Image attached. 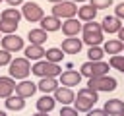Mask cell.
Listing matches in <instances>:
<instances>
[{
    "mask_svg": "<svg viewBox=\"0 0 124 116\" xmlns=\"http://www.w3.org/2000/svg\"><path fill=\"white\" fill-rule=\"evenodd\" d=\"M120 27H122V23H120V19L116 15H107L103 19V23H101V29L107 31V33H118Z\"/></svg>",
    "mask_w": 124,
    "mask_h": 116,
    "instance_id": "cell-11",
    "label": "cell"
},
{
    "mask_svg": "<svg viewBox=\"0 0 124 116\" xmlns=\"http://www.w3.org/2000/svg\"><path fill=\"white\" fill-rule=\"evenodd\" d=\"M12 62V54L8 52V50H0V66H4V64H10Z\"/></svg>",
    "mask_w": 124,
    "mask_h": 116,
    "instance_id": "cell-32",
    "label": "cell"
},
{
    "mask_svg": "<svg viewBox=\"0 0 124 116\" xmlns=\"http://www.w3.org/2000/svg\"><path fill=\"white\" fill-rule=\"evenodd\" d=\"M6 2H8V4H10V6H16V4H21V2H23V0H6Z\"/></svg>",
    "mask_w": 124,
    "mask_h": 116,
    "instance_id": "cell-36",
    "label": "cell"
},
{
    "mask_svg": "<svg viewBox=\"0 0 124 116\" xmlns=\"http://www.w3.org/2000/svg\"><path fill=\"white\" fill-rule=\"evenodd\" d=\"M114 10H116V17H118V19H124V2H120Z\"/></svg>",
    "mask_w": 124,
    "mask_h": 116,
    "instance_id": "cell-34",
    "label": "cell"
},
{
    "mask_svg": "<svg viewBox=\"0 0 124 116\" xmlns=\"http://www.w3.org/2000/svg\"><path fill=\"white\" fill-rule=\"evenodd\" d=\"M29 41H31V44H43L46 41V31H43V29H31L29 31Z\"/></svg>",
    "mask_w": 124,
    "mask_h": 116,
    "instance_id": "cell-24",
    "label": "cell"
},
{
    "mask_svg": "<svg viewBox=\"0 0 124 116\" xmlns=\"http://www.w3.org/2000/svg\"><path fill=\"white\" fill-rule=\"evenodd\" d=\"M21 14L29 19V21H41L45 15H43V8L37 4V2H25L23 8H21Z\"/></svg>",
    "mask_w": 124,
    "mask_h": 116,
    "instance_id": "cell-8",
    "label": "cell"
},
{
    "mask_svg": "<svg viewBox=\"0 0 124 116\" xmlns=\"http://www.w3.org/2000/svg\"><path fill=\"white\" fill-rule=\"evenodd\" d=\"M110 66L116 68V70H120V72H124V56H120V54L110 56Z\"/></svg>",
    "mask_w": 124,
    "mask_h": 116,
    "instance_id": "cell-30",
    "label": "cell"
},
{
    "mask_svg": "<svg viewBox=\"0 0 124 116\" xmlns=\"http://www.w3.org/2000/svg\"><path fill=\"white\" fill-rule=\"evenodd\" d=\"M87 116H107V112L103 108H93V110L87 112Z\"/></svg>",
    "mask_w": 124,
    "mask_h": 116,
    "instance_id": "cell-35",
    "label": "cell"
},
{
    "mask_svg": "<svg viewBox=\"0 0 124 116\" xmlns=\"http://www.w3.org/2000/svg\"><path fill=\"white\" fill-rule=\"evenodd\" d=\"M103 48L101 46H91L89 48V52H87V56H89V60L91 62H101V58H103Z\"/></svg>",
    "mask_w": 124,
    "mask_h": 116,
    "instance_id": "cell-29",
    "label": "cell"
},
{
    "mask_svg": "<svg viewBox=\"0 0 124 116\" xmlns=\"http://www.w3.org/2000/svg\"><path fill=\"white\" fill-rule=\"evenodd\" d=\"M45 52H46V50H45L41 44H29V46L25 48V58H27V60H29V58H31V60H39V58L45 56Z\"/></svg>",
    "mask_w": 124,
    "mask_h": 116,
    "instance_id": "cell-20",
    "label": "cell"
},
{
    "mask_svg": "<svg viewBox=\"0 0 124 116\" xmlns=\"http://www.w3.org/2000/svg\"><path fill=\"white\" fill-rule=\"evenodd\" d=\"M81 50V41L76 39V37H68L62 41V52L66 54H78Z\"/></svg>",
    "mask_w": 124,
    "mask_h": 116,
    "instance_id": "cell-12",
    "label": "cell"
},
{
    "mask_svg": "<svg viewBox=\"0 0 124 116\" xmlns=\"http://www.w3.org/2000/svg\"><path fill=\"white\" fill-rule=\"evenodd\" d=\"M107 72H108V64L107 62H85V64H81V75H85V77H99V75H107Z\"/></svg>",
    "mask_w": 124,
    "mask_h": 116,
    "instance_id": "cell-4",
    "label": "cell"
},
{
    "mask_svg": "<svg viewBox=\"0 0 124 116\" xmlns=\"http://www.w3.org/2000/svg\"><path fill=\"white\" fill-rule=\"evenodd\" d=\"M37 108H39V112H50L54 108V99L48 97V95H43L37 101Z\"/></svg>",
    "mask_w": 124,
    "mask_h": 116,
    "instance_id": "cell-23",
    "label": "cell"
},
{
    "mask_svg": "<svg viewBox=\"0 0 124 116\" xmlns=\"http://www.w3.org/2000/svg\"><path fill=\"white\" fill-rule=\"evenodd\" d=\"M79 81H81V73L76 72V70H66L64 73H60V83L66 85V87L79 85Z\"/></svg>",
    "mask_w": 124,
    "mask_h": 116,
    "instance_id": "cell-10",
    "label": "cell"
},
{
    "mask_svg": "<svg viewBox=\"0 0 124 116\" xmlns=\"http://www.w3.org/2000/svg\"><path fill=\"white\" fill-rule=\"evenodd\" d=\"M17 29V21H10V19H0V31H4V33H14Z\"/></svg>",
    "mask_w": 124,
    "mask_h": 116,
    "instance_id": "cell-28",
    "label": "cell"
},
{
    "mask_svg": "<svg viewBox=\"0 0 124 116\" xmlns=\"http://www.w3.org/2000/svg\"><path fill=\"white\" fill-rule=\"evenodd\" d=\"M95 102H97V91H93V89H89V87L79 89V91H78V99H74L76 110H83V112H89Z\"/></svg>",
    "mask_w": 124,
    "mask_h": 116,
    "instance_id": "cell-1",
    "label": "cell"
},
{
    "mask_svg": "<svg viewBox=\"0 0 124 116\" xmlns=\"http://www.w3.org/2000/svg\"><path fill=\"white\" fill-rule=\"evenodd\" d=\"M107 114H110V116H118V114H122L124 112V102L120 101V99H110V101H107L105 102V108H103Z\"/></svg>",
    "mask_w": 124,
    "mask_h": 116,
    "instance_id": "cell-16",
    "label": "cell"
},
{
    "mask_svg": "<svg viewBox=\"0 0 124 116\" xmlns=\"http://www.w3.org/2000/svg\"><path fill=\"white\" fill-rule=\"evenodd\" d=\"M118 39H122V43H124V27H120V31H118Z\"/></svg>",
    "mask_w": 124,
    "mask_h": 116,
    "instance_id": "cell-37",
    "label": "cell"
},
{
    "mask_svg": "<svg viewBox=\"0 0 124 116\" xmlns=\"http://www.w3.org/2000/svg\"><path fill=\"white\" fill-rule=\"evenodd\" d=\"M31 72L37 73V75H41V77H56V75L62 73L60 66L54 64V62H48V60H39V62H35V66L31 68Z\"/></svg>",
    "mask_w": 124,
    "mask_h": 116,
    "instance_id": "cell-3",
    "label": "cell"
},
{
    "mask_svg": "<svg viewBox=\"0 0 124 116\" xmlns=\"http://www.w3.org/2000/svg\"><path fill=\"white\" fill-rule=\"evenodd\" d=\"M37 87L46 95V93H50V91H56V89H58V83H56L54 77H41V81L37 83Z\"/></svg>",
    "mask_w": 124,
    "mask_h": 116,
    "instance_id": "cell-21",
    "label": "cell"
},
{
    "mask_svg": "<svg viewBox=\"0 0 124 116\" xmlns=\"http://www.w3.org/2000/svg\"><path fill=\"white\" fill-rule=\"evenodd\" d=\"M78 15H79V19H83V21H93L95 15H97V10H95L91 4H85V6L78 8Z\"/></svg>",
    "mask_w": 124,
    "mask_h": 116,
    "instance_id": "cell-19",
    "label": "cell"
},
{
    "mask_svg": "<svg viewBox=\"0 0 124 116\" xmlns=\"http://www.w3.org/2000/svg\"><path fill=\"white\" fill-rule=\"evenodd\" d=\"M35 89H37V83H33V81H21V83H16V95H19V97H31L33 93H35Z\"/></svg>",
    "mask_w": 124,
    "mask_h": 116,
    "instance_id": "cell-14",
    "label": "cell"
},
{
    "mask_svg": "<svg viewBox=\"0 0 124 116\" xmlns=\"http://www.w3.org/2000/svg\"><path fill=\"white\" fill-rule=\"evenodd\" d=\"M60 27H62V21L58 17H54V15H45L41 19V29L43 31H56Z\"/></svg>",
    "mask_w": 124,
    "mask_h": 116,
    "instance_id": "cell-17",
    "label": "cell"
},
{
    "mask_svg": "<svg viewBox=\"0 0 124 116\" xmlns=\"http://www.w3.org/2000/svg\"><path fill=\"white\" fill-rule=\"evenodd\" d=\"M21 17V12L17 8H6L2 12V19H10V21H19Z\"/></svg>",
    "mask_w": 124,
    "mask_h": 116,
    "instance_id": "cell-27",
    "label": "cell"
},
{
    "mask_svg": "<svg viewBox=\"0 0 124 116\" xmlns=\"http://www.w3.org/2000/svg\"><path fill=\"white\" fill-rule=\"evenodd\" d=\"M78 14V8H76V4L72 2V0H64V2H60V4H54V8H52V15L54 17H64V19H70V17H74Z\"/></svg>",
    "mask_w": 124,
    "mask_h": 116,
    "instance_id": "cell-7",
    "label": "cell"
},
{
    "mask_svg": "<svg viewBox=\"0 0 124 116\" xmlns=\"http://www.w3.org/2000/svg\"><path fill=\"white\" fill-rule=\"evenodd\" d=\"M62 31H64L66 37H76V35L81 31V23H79L78 19L70 17V19H66V21L62 23Z\"/></svg>",
    "mask_w": 124,
    "mask_h": 116,
    "instance_id": "cell-13",
    "label": "cell"
},
{
    "mask_svg": "<svg viewBox=\"0 0 124 116\" xmlns=\"http://www.w3.org/2000/svg\"><path fill=\"white\" fill-rule=\"evenodd\" d=\"M2 46H4V50H8V52H16V50L23 48V39L10 33V35H6V37L2 39Z\"/></svg>",
    "mask_w": 124,
    "mask_h": 116,
    "instance_id": "cell-9",
    "label": "cell"
},
{
    "mask_svg": "<svg viewBox=\"0 0 124 116\" xmlns=\"http://www.w3.org/2000/svg\"><path fill=\"white\" fill-rule=\"evenodd\" d=\"M60 116H78V110L76 108H70V106H62Z\"/></svg>",
    "mask_w": 124,
    "mask_h": 116,
    "instance_id": "cell-33",
    "label": "cell"
},
{
    "mask_svg": "<svg viewBox=\"0 0 124 116\" xmlns=\"http://www.w3.org/2000/svg\"><path fill=\"white\" fill-rule=\"evenodd\" d=\"M16 91V81L12 77H0V97H10Z\"/></svg>",
    "mask_w": 124,
    "mask_h": 116,
    "instance_id": "cell-18",
    "label": "cell"
},
{
    "mask_svg": "<svg viewBox=\"0 0 124 116\" xmlns=\"http://www.w3.org/2000/svg\"><path fill=\"white\" fill-rule=\"evenodd\" d=\"M103 41V29L101 23L89 21L83 25V43H87L89 46H99V43Z\"/></svg>",
    "mask_w": 124,
    "mask_h": 116,
    "instance_id": "cell-2",
    "label": "cell"
},
{
    "mask_svg": "<svg viewBox=\"0 0 124 116\" xmlns=\"http://www.w3.org/2000/svg\"><path fill=\"white\" fill-rule=\"evenodd\" d=\"M45 56H46V60L48 62H60L62 58H64V54H62V48H56V46H52V48H48L46 52H45Z\"/></svg>",
    "mask_w": 124,
    "mask_h": 116,
    "instance_id": "cell-26",
    "label": "cell"
},
{
    "mask_svg": "<svg viewBox=\"0 0 124 116\" xmlns=\"http://www.w3.org/2000/svg\"><path fill=\"white\" fill-rule=\"evenodd\" d=\"M105 52H108V54H118L120 50H124V43L122 41H118V39H110V41H107L105 43V48H103Z\"/></svg>",
    "mask_w": 124,
    "mask_h": 116,
    "instance_id": "cell-22",
    "label": "cell"
},
{
    "mask_svg": "<svg viewBox=\"0 0 124 116\" xmlns=\"http://www.w3.org/2000/svg\"><path fill=\"white\" fill-rule=\"evenodd\" d=\"M118 116H124V112H122V114H118Z\"/></svg>",
    "mask_w": 124,
    "mask_h": 116,
    "instance_id": "cell-40",
    "label": "cell"
},
{
    "mask_svg": "<svg viewBox=\"0 0 124 116\" xmlns=\"http://www.w3.org/2000/svg\"><path fill=\"white\" fill-rule=\"evenodd\" d=\"M31 72V66H29V60L27 58H16L10 62V75L16 77V79H23L27 77V73Z\"/></svg>",
    "mask_w": 124,
    "mask_h": 116,
    "instance_id": "cell-6",
    "label": "cell"
},
{
    "mask_svg": "<svg viewBox=\"0 0 124 116\" xmlns=\"http://www.w3.org/2000/svg\"><path fill=\"white\" fill-rule=\"evenodd\" d=\"M87 87L93 89V91H112L116 87V79L110 77V75H99V77H89L87 81Z\"/></svg>",
    "mask_w": 124,
    "mask_h": 116,
    "instance_id": "cell-5",
    "label": "cell"
},
{
    "mask_svg": "<svg viewBox=\"0 0 124 116\" xmlns=\"http://www.w3.org/2000/svg\"><path fill=\"white\" fill-rule=\"evenodd\" d=\"M89 4H91L95 10H99V8H108V6L112 4V0H91Z\"/></svg>",
    "mask_w": 124,
    "mask_h": 116,
    "instance_id": "cell-31",
    "label": "cell"
},
{
    "mask_svg": "<svg viewBox=\"0 0 124 116\" xmlns=\"http://www.w3.org/2000/svg\"><path fill=\"white\" fill-rule=\"evenodd\" d=\"M0 116H6V112H2V110H0Z\"/></svg>",
    "mask_w": 124,
    "mask_h": 116,
    "instance_id": "cell-39",
    "label": "cell"
},
{
    "mask_svg": "<svg viewBox=\"0 0 124 116\" xmlns=\"http://www.w3.org/2000/svg\"><path fill=\"white\" fill-rule=\"evenodd\" d=\"M6 106L8 108H12V110H21L23 106H25V101H23V97H19V95H10L8 99H6Z\"/></svg>",
    "mask_w": 124,
    "mask_h": 116,
    "instance_id": "cell-25",
    "label": "cell"
},
{
    "mask_svg": "<svg viewBox=\"0 0 124 116\" xmlns=\"http://www.w3.org/2000/svg\"><path fill=\"white\" fill-rule=\"evenodd\" d=\"M0 2H2V0H0Z\"/></svg>",
    "mask_w": 124,
    "mask_h": 116,
    "instance_id": "cell-41",
    "label": "cell"
},
{
    "mask_svg": "<svg viewBox=\"0 0 124 116\" xmlns=\"http://www.w3.org/2000/svg\"><path fill=\"white\" fill-rule=\"evenodd\" d=\"M74 91L70 89V87H58L56 91H54V101H60L62 104H70V102H74Z\"/></svg>",
    "mask_w": 124,
    "mask_h": 116,
    "instance_id": "cell-15",
    "label": "cell"
},
{
    "mask_svg": "<svg viewBox=\"0 0 124 116\" xmlns=\"http://www.w3.org/2000/svg\"><path fill=\"white\" fill-rule=\"evenodd\" d=\"M33 116H48V112H37V114H33Z\"/></svg>",
    "mask_w": 124,
    "mask_h": 116,
    "instance_id": "cell-38",
    "label": "cell"
}]
</instances>
